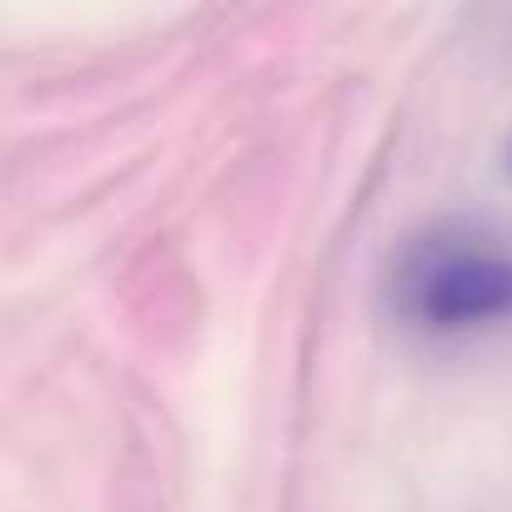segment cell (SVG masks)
<instances>
[{"label":"cell","instance_id":"obj_1","mask_svg":"<svg viewBox=\"0 0 512 512\" xmlns=\"http://www.w3.org/2000/svg\"><path fill=\"white\" fill-rule=\"evenodd\" d=\"M402 312L427 332H467L512 317V241L487 231L422 236L397 272Z\"/></svg>","mask_w":512,"mask_h":512}]
</instances>
